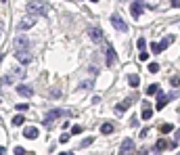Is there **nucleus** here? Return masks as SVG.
Returning <instances> with one entry per match:
<instances>
[{"label":"nucleus","mask_w":180,"mask_h":155,"mask_svg":"<svg viewBox=\"0 0 180 155\" xmlns=\"http://www.w3.org/2000/svg\"><path fill=\"white\" fill-rule=\"evenodd\" d=\"M28 13L29 15H48V8H46L44 2L34 0V2H29V4H28Z\"/></svg>","instance_id":"f257e3e1"},{"label":"nucleus","mask_w":180,"mask_h":155,"mask_svg":"<svg viewBox=\"0 0 180 155\" xmlns=\"http://www.w3.org/2000/svg\"><path fill=\"white\" fill-rule=\"evenodd\" d=\"M172 40H174L172 36H168V38H163V42H153V44H151V50L155 52V55H159V52H163V50L172 44Z\"/></svg>","instance_id":"f03ea898"},{"label":"nucleus","mask_w":180,"mask_h":155,"mask_svg":"<svg viewBox=\"0 0 180 155\" xmlns=\"http://www.w3.org/2000/svg\"><path fill=\"white\" fill-rule=\"evenodd\" d=\"M111 25L118 29V32H126V29H128V25L124 23V19H122V17H119L118 13H113V15H111Z\"/></svg>","instance_id":"7ed1b4c3"},{"label":"nucleus","mask_w":180,"mask_h":155,"mask_svg":"<svg viewBox=\"0 0 180 155\" xmlns=\"http://www.w3.org/2000/svg\"><path fill=\"white\" fill-rule=\"evenodd\" d=\"M105 55H107V59H105V61H107V65H109V67L118 65V55H115V50L111 48V46H107V48H105Z\"/></svg>","instance_id":"20e7f679"},{"label":"nucleus","mask_w":180,"mask_h":155,"mask_svg":"<svg viewBox=\"0 0 180 155\" xmlns=\"http://www.w3.org/2000/svg\"><path fill=\"white\" fill-rule=\"evenodd\" d=\"M15 57H17V61H19L21 65H28L29 61H32V55H29L28 48H25V50H17V52H15Z\"/></svg>","instance_id":"39448f33"},{"label":"nucleus","mask_w":180,"mask_h":155,"mask_svg":"<svg viewBox=\"0 0 180 155\" xmlns=\"http://www.w3.org/2000/svg\"><path fill=\"white\" fill-rule=\"evenodd\" d=\"M34 23H36V15H29V17H23L21 19V23L17 25V28L23 32V29H29V28H34Z\"/></svg>","instance_id":"423d86ee"},{"label":"nucleus","mask_w":180,"mask_h":155,"mask_svg":"<svg viewBox=\"0 0 180 155\" xmlns=\"http://www.w3.org/2000/svg\"><path fill=\"white\" fill-rule=\"evenodd\" d=\"M13 44H15V50H25V48H29V40L25 38V36H17Z\"/></svg>","instance_id":"0eeeda50"},{"label":"nucleus","mask_w":180,"mask_h":155,"mask_svg":"<svg viewBox=\"0 0 180 155\" xmlns=\"http://www.w3.org/2000/svg\"><path fill=\"white\" fill-rule=\"evenodd\" d=\"M57 118H61V109H50V111L44 115V124H46V126H50Z\"/></svg>","instance_id":"6e6552de"},{"label":"nucleus","mask_w":180,"mask_h":155,"mask_svg":"<svg viewBox=\"0 0 180 155\" xmlns=\"http://www.w3.org/2000/svg\"><path fill=\"white\" fill-rule=\"evenodd\" d=\"M142 8H145V7L140 4L138 0H134V2L130 4V13H132V17H134V19H138L140 15H142Z\"/></svg>","instance_id":"1a4fd4ad"},{"label":"nucleus","mask_w":180,"mask_h":155,"mask_svg":"<svg viewBox=\"0 0 180 155\" xmlns=\"http://www.w3.org/2000/svg\"><path fill=\"white\" fill-rule=\"evenodd\" d=\"M134 141H132V138H126L124 142H122V147H119V153L124 155V153H132V151H134Z\"/></svg>","instance_id":"9d476101"},{"label":"nucleus","mask_w":180,"mask_h":155,"mask_svg":"<svg viewBox=\"0 0 180 155\" xmlns=\"http://www.w3.org/2000/svg\"><path fill=\"white\" fill-rule=\"evenodd\" d=\"M17 92H19L21 97H25V99H29V97L34 94L32 86H28V84H19V86H17Z\"/></svg>","instance_id":"9b49d317"},{"label":"nucleus","mask_w":180,"mask_h":155,"mask_svg":"<svg viewBox=\"0 0 180 155\" xmlns=\"http://www.w3.org/2000/svg\"><path fill=\"white\" fill-rule=\"evenodd\" d=\"M90 38H92V42H103V32L98 28H90Z\"/></svg>","instance_id":"f8f14e48"},{"label":"nucleus","mask_w":180,"mask_h":155,"mask_svg":"<svg viewBox=\"0 0 180 155\" xmlns=\"http://www.w3.org/2000/svg\"><path fill=\"white\" fill-rule=\"evenodd\" d=\"M38 128H34V126H28L25 128V130H23V136H25V138H38Z\"/></svg>","instance_id":"ddd939ff"},{"label":"nucleus","mask_w":180,"mask_h":155,"mask_svg":"<svg viewBox=\"0 0 180 155\" xmlns=\"http://www.w3.org/2000/svg\"><path fill=\"white\" fill-rule=\"evenodd\" d=\"M151 115H153L151 105H149V103H145V105H142V111H140V118H142V120H151Z\"/></svg>","instance_id":"4468645a"},{"label":"nucleus","mask_w":180,"mask_h":155,"mask_svg":"<svg viewBox=\"0 0 180 155\" xmlns=\"http://www.w3.org/2000/svg\"><path fill=\"white\" fill-rule=\"evenodd\" d=\"M168 101H170V97H166V94H159V97H157V105H155V107L161 111V109L168 105Z\"/></svg>","instance_id":"2eb2a0df"},{"label":"nucleus","mask_w":180,"mask_h":155,"mask_svg":"<svg viewBox=\"0 0 180 155\" xmlns=\"http://www.w3.org/2000/svg\"><path fill=\"white\" fill-rule=\"evenodd\" d=\"M130 103H132V99L124 101V103H118V105H115V111H118V113H124L126 109H128V105H130Z\"/></svg>","instance_id":"dca6fc26"},{"label":"nucleus","mask_w":180,"mask_h":155,"mask_svg":"<svg viewBox=\"0 0 180 155\" xmlns=\"http://www.w3.org/2000/svg\"><path fill=\"white\" fill-rule=\"evenodd\" d=\"M128 82H130V86H132V88H136V86L140 84V78L136 76V73H130V76H128Z\"/></svg>","instance_id":"f3484780"},{"label":"nucleus","mask_w":180,"mask_h":155,"mask_svg":"<svg viewBox=\"0 0 180 155\" xmlns=\"http://www.w3.org/2000/svg\"><path fill=\"white\" fill-rule=\"evenodd\" d=\"M168 149V142L166 141H157L155 142V147H153V151H155V153H159V151H166Z\"/></svg>","instance_id":"a211bd4d"},{"label":"nucleus","mask_w":180,"mask_h":155,"mask_svg":"<svg viewBox=\"0 0 180 155\" xmlns=\"http://www.w3.org/2000/svg\"><path fill=\"white\" fill-rule=\"evenodd\" d=\"M94 86V82L92 80H86V82H82V84H78V90H88V88H92Z\"/></svg>","instance_id":"6ab92c4d"},{"label":"nucleus","mask_w":180,"mask_h":155,"mask_svg":"<svg viewBox=\"0 0 180 155\" xmlns=\"http://www.w3.org/2000/svg\"><path fill=\"white\" fill-rule=\"evenodd\" d=\"M23 124H25V118H23V115H15L13 118V126H23Z\"/></svg>","instance_id":"aec40b11"},{"label":"nucleus","mask_w":180,"mask_h":155,"mask_svg":"<svg viewBox=\"0 0 180 155\" xmlns=\"http://www.w3.org/2000/svg\"><path fill=\"white\" fill-rule=\"evenodd\" d=\"M113 130H115L113 124H103V126H101V132H103V134H111Z\"/></svg>","instance_id":"412c9836"},{"label":"nucleus","mask_w":180,"mask_h":155,"mask_svg":"<svg viewBox=\"0 0 180 155\" xmlns=\"http://www.w3.org/2000/svg\"><path fill=\"white\" fill-rule=\"evenodd\" d=\"M147 94H159V84H151L149 90H147Z\"/></svg>","instance_id":"4be33fe9"},{"label":"nucleus","mask_w":180,"mask_h":155,"mask_svg":"<svg viewBox=\"0 0 180 155\" xmlns=\"http://www.w3.org/2000/svg\"><path fill=\"white\" fill-rule=\"evenodd\" d=\"M172 130H174L172 124H163V126H161V134H170Z\"/></svg>","instance_id":"5701e85b"},{"label":"nucleus","mask_w":180,"mask_h":155,"mask_svg":"<svg viewBox=\"0 0 180 155\" xmlns=\"http://www.w3.org/2000/svg\"><path fill=\"white\" fill-rule=\"evenodd\" d=\"M92 142H94V138H92V136H86V138L82 141V145H80V147H90Z\"/></svg>","instance_id":"b1692460"},{"label":"nucleus","mask_w":180,"mask_h":155,"mask_svg":"<svg viewBox=\"0 0 180 155\" xmlns=\"http://www.w3.org/2000/svg\"><path fill=\"white\" fill-rule=\"evenodd\" d=\"M28 109H29L28 103H19V105H17V111H19V113H25Z\"/></svg>","instance_id":"393cba45"},{"label":"nucleus","mask_w":180,"mask_h":155,"mask_svg":"<svg viewBox=\"0 0 180 155\" xmlns=\"http://www.w3.org/2000/svg\"><path fill=\"white\" fill-rule=\"evenodd\" d=\"M149 71H151V73H157V71H159V63H149Z\"/></svg>","instance_id":"a878e982"},{"label":"nucleus","mask_w":180,"mask_h":155,"mask_svg":"<svg viewBox=\"0 0 180 155\" xmlns=\"http://www.w3.org/2000/svg\"><path fill=\"white\" fill-rule=\"evenodd\" d=\"M136 46H138V50H145V48H147V42H145V38H140V40H136Z\"/></svg>","instance_id":"bb28decb"},{"label":"nucleus","mask_w":180,"mask_h":155,"mask_svg":"<svg viewBox=\"0 0 180 155\" xmlns=\"http://www.w3.org/2000/svg\"><path fill=\"white\" fill-rule=\"evenodd\" d=\"M138 59H140V61H142V63H145L147 59H149V52H147V50H140V55H138Z\"/></svg>","instance_id":"cd10ccee"},{"label":"nucleus","mask_w":180,"mask_h":155,"mask_svg":"<svg viewBox=\"0 0 180 155\" xmlns=\"http://www.w3.org/2000/svg\"><path fill=\"white\" fill-rule=\"evenodd\" d=\"M82 130H84L82 126H73V128H71V134H80Z\"/></svg>","instance_id":"c85d7f7f"},{"label":"nucleus","mask_w":180,"mask_h":155,"mask_svg":"<svg viewBox=\"0 0 180 155\" xmlns=\"http://www.w3.org/2000/svg\"><path fill=\"white\" fill-rule=\"evenodd\" d=\"M170 82H172V86H180V78H178V76H174Z\"/></svg>","instance_id":"c756f323"},{"label":"nucleus","mask_w":180,"mask_h":155,"mask_svg":"<svg viewBox=\"0 0 180 155\" xmlns=\"http://www.w3.org/2000/svg\"><path fill=\"white\" fill-rule=\"evenodd\" d=\"M15 153H17V155H23V153H25V149H23V147H15Z\"/></svg>","instance_id":"7c9ffc66"},{"label":"nucleus","mask_w":180,"mask_h":155,"mask_svg":"<svg viewBox=\"0 0 180 155\" xmlns=\"http://www.w3.org/2000/svg\"><path fill=\"white\" fill-rule=\"evenodd\" d=\"M59 141H61V142H67V141H69V134H61V138H59Z\"/></svg>","instance_id":"2f4dec72"},{"label":"nucleus","mask_w":180,"mask_h":155,"mask_svg":"<svg viewBox=\"0 0 180 155\" xmlns=\"http://www.w3.org/2000/svg\"><path fill=\"white\" fill-rule=\"evenodd\" d=\"M172 4L174 7H180V0H172Z\"/></svg>","instance_id":"473e14b6"},{"label":"nucleus","mask_w":180,"mask_h":155,"mask_svg":"<svg viewBox=\"0 0 180 155\" xmlns=\"http://www.w3.org/2000/svg\"><path fill=\"white\" fill-rule=\"evenodd\" d=\"M176 141H180V130H176Z\"/></svg>","instance_id":"72a5a7b5"},{"label":"nucleus","mask_w":180,"mask_h":155,"mask_svg":"<svg viewBox=\"0 0 180 155\" xmlns=\"http://www.w3.org/2000/svg\"><path fill=\"white\" fill-rule=\"evenodd\" d=\"M90 2H98V0H90Z\"/></svg>","instance_id":"f704fd0d"},{"label":"nucleus","mask_w":180,"mask_h":155,"mask_svg":"<svg viewBox=\"0 0 180 155\" xmlns=\"http://www.w3.org/2000/svg\"><path fill=\"white\" fill-rule=\"evenodd\" d=\"M2 82H4V80H0V86H2Z\"/></svg>","instance_id":"c9c22d12"},{"label":"nucleus","mask_w":180,"mask_h":155,"mask_svg":"<svg viewBox=\"0 0 180 155\" xmlns=\"http://www.w3.org/2000/svg\"><path fill=\"white\" fill-rule=\"evenodd\" d=\"M0 32H2V23H0Z\"/></svg>","instance_id":"e433bc0d"},{"label":"nucleus","mask_w":180,"mask_h":155,"mask_svg":"<svg viewBox=\"0 0 180 155\" xmlns=\"http://www.w3.org/2000/svg\"><path fill=\"white\" fill-rule=\"evenodd\" d=\"M0 122H2V118H0Z\"/></svg>","instance_id":"4c0bfd02"}]
</instances>
